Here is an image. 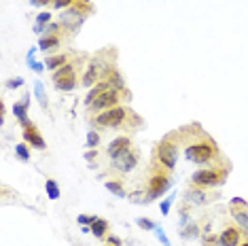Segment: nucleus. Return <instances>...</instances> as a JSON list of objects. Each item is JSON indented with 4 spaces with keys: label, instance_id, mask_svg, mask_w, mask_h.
<instances>
[{
    "label": "nucleus",
    "instance_id": "23",
    "mask_svg": "<svg viewBox=\"0 0 248 246\" xmlns=\"http://www.w3.org/2000/svg\"><path fill=\"white\" fill-rule=\"evenodd\" d=\"M100 140H102V132H100V130H92L87 134V147L89 149H98Z\"/></svg>",
    "mask_w": 248,
    "mask_h": 246
},
{
    "label": "nucleus",
    "instance_id": "3",
    "mask_svg": "<svg viewBox=\"0 0 248 246\" xmlns=\"http://www.w3.org/2000/svg\"><path fill=\"white\" fill-rule=\"evenodd\" d=\"M117 68V49L115 47H104L98 53L89 58L85 72H83V87H93L95 83L104 81L110 77V72Z\"/></svg>",
    "mask_w": 248,
    "mask_h": 246
},
{
    "label": "nucleus",
    "instance_id": "28",
    "mask_svg": "<svg viewBox=\"0 0 248 246\" xmlns=\"http://www.w3.org/2000/svg\"><path fill=\"white\" fill-rule=\"evenodd\" d=\"M202 246H221V238L217 233L212 236H202Z\"/></svg>",
    "mask_w": 248,
    "mask_h": 246
},
{
    "label": "nucleus",
    "instance_id": "13",
    "mask_svg": "<svg viewBox=\"0 0 248 246\" xmlns=\"http://www.w3.org/2000/svg\"><path fill=\"white\" fill-rule=\"evenodd\" d=\"M246 236H248V231L242 229L240 225H225L218 238H221V246H240Z\"/></svg>",
    "mask_w": 248,
    "mask_h": 246
},
{
    "label": "nucleus",
    "instance_id": "6",
    "mask_svg": "<svg viewBox=\"0 0 248 246\" xmlns=\"http://www.w3.org/2000/svg\"><path fill=\"white\" fill-rule=\"evenodd\" d=\"M129 100H132V93H129L127 87H110V89H106L104 93H100V96L87 106L85 115L87 117L98 115V113H102V110H108V108H115V106L127 104Z\"/></svg>",
    "mask_w": 248,
    "mask_h": 246
},
{
    "label": "nucleus",
    "instance_id": "11",
    "mask_svg": "<svg viewBox=\"0 0 248 246\" xmlns=\"http://www.w3.org/2000/svg\"><path fill=\"white\" fill-rule=\"evenodd\" d=\"M140 161V151L138 149H127L125 153L117 155L115 159H110V170L119 172V174H129Z\"/></svg>",
    "mask_w": 248,
    "mask_h": 246
},
{
    "label": "nucleus",
    "instance_id": "9",
    "mask_svg": "<svg viewBox=\"0 0 248 246\" xmlns=\"http://www.w3.org/2000/svg\"><path fill=\"white\" fill-rule=\"evenodd\" d=\"M170 187H172L170 172H163L151 164L149 178H146V187H144V202H155V200L161 198Z\"/></svg>",
    "mask_w": 248,
    "mask_h": 246
},
{
    "label": "nucleus",
    "instance_id": "16",
    "mask_svg": "<svg viewBox=\"0 0 248 246\" xmlns=\"http://www.w3.org/2000/svg\"><path fill=\"white\" fill-rule=\"evenodd\" d=\"M64 36L68 38L70 34H68V32H60V34H43L41 38H38V49L45 51V53H47V51H55V49L64 43Z\"/></svg>",
    "mask_w": 248,
    "mask_h": 246
},
{
    "label": "nucleus",
    "instance_id": "39",
    "mask_svg": "<svg viewBox=\"0 0 248 246\" xmlns=\"http://www.w3.org/2000/svg\"><path fill=\"white\" fill-rule=\"evenodd\" d=\"M104 246H112V244H104Z\"/></svg>",
    "mask_w": 248,
    "mask_h": 246
},
{
    "label": "nucleus",
    "instance_id": "25",
    "mask_svg": "<svg viewBox=\"0 0 248 246\" xmlns=\"http://www.w3.org/2000/svg\"><path fill=\"white\" fill-rule=\"evenodd\" d=\"M45 189H47L49 200H58L60 198V187H58V183H55L53 178H49L47 184H45Z\"/></svg>",
    "mask_w": 248,
    "mask_h": 246
},
{
    "label": "nucleus",
    "instance_id": "15",
    "mask_svg": "<svg viewBox=\"0 0 248 246\" xmlns=\"http://www.w3.org/2000/svg\"><path fill=\"white\" fill-rule=\"evenodd\" d=\"M127 149H132V138L129 136H117L115 140H110V144L106 147V157L110 159H115L117 155H121V153H125Z\"/></svg>",
    "mask_w": 248,
    "mask_h": 246
},
{
    "label": "nucleus",
    "instance_id": "14",
    "mask_svg": "<svg viewBox=\"0 0 248 246\" xmlns=\"http://www.w3.org/2000/svg\"><path fill=\"white\" fill-rule=\"evenodd\" d=\"M24 130H21V136H24L26 144H30L32 149L36 151H45L47 149V142H45V138L41 136V132H38V127L34 125V123H26V125H21Z\"/></svg>",
    "mask_w": 248,
    "mask_h": 246
},
{
    "label": "nucleus",
    "instance_id": "35",
    "mask_svg": "<svg viewBox=\"0 0 248 246\" xmlns=\"http://www.w3.org/2000/svg\"><path fill=\"white\" fill-rule=\"evenodd\" d=\"M155 231H157V238H159V240H161V244H163V246H172V244H170V240H168V238H166V233H163V231H161V229H159V227H157V229H155Z\"/></svg>",
    "mask_w": 248,
    "mask_h": 246
},
{
    "label": "nucleus",
    "instance_id": "27",
    "mask_svg": "<svg viewBox=\"0 0 248 246\" xmlns=\"http://www.w3.org/2000/svg\"><path fill=\"white\" fill-rule=\"evenodd\" d=\"M136 225H138L140 229H144V231L157 229V223H155V221H151V219H146V216H140V219H136Z\"/></svg>",
    "mask_w": 248,
    "mask_h": 246
},
{
    "label": "nucleus",
    "instance_id": "22",
    "mask_svg": "<svg viewBox=\"0 0 248 246\" xmlns=\"http://www.w3.org/2000/svg\"><path fill=\"white\" fill-rule=\"evenodd\" d=\"M180 236L183 238H197L200 236V225H197V223H187V225L180 229Z\"/></svg>",
    "mask_w": 248,
    "mask_h": 246
},
{
    "label": "nucleus",
    "instance_id": "32",
    "mask_svg": "<svg viewBox=\"0 0 248 246\" xmlns=\"http://www.w3.org/2000/svg\"><path fill=\"white\" fill-rule=\"evenodd\" d=\"M21 85H24V79H19V77H17V79H9L7 81V89H17Z\"/></svg>",
    "mask_w": 248,
    "mask_h": 246
},
{
    "label": "nucleus",
    "instance_id": "8",
    "mask_svg": "<svg viewBox=\"0 0 248 246\" xmlns=\"http://www.w3.org/2000/svg\"><path fill=\"white\" fill-rule=\"evenodd\" d=\"M92 13H93V7L89 0H77L70 9H66L64 13H62L60 21H62V26H64V30L68 32L70 36H75L78 32V28L85 24V19Z\"/></svg>",
    "mask_w": 248,
    "mask_h": 246
},
{
    "label": "nucleus",
    "instance_id": "7",
    "mask_svg": "<svg viewBox=\"0 0 248 246\" xmlns=\"http://www.w3.org/2000/svg\"><path fill=\"white\" fill-rule=\"evenodd\" d=\"M231 172V164L225 161V164H218V166H208V168H202L191 174V184L195 187H206V189H214V187H223L227 183V176Z\"/></svg>",
    "mask_w": 248,
    "mask_h": 246
},
{
    "label": "nucleus",
    "instance_id": "30",
    "mask_svg": "<svg viewBox=\"0 0 248 246\" xmlns=\"http://www.w3.org/2000/svg\"><path fill=\"white\" fill-rule=\"evenodd\" d=\"M75 2H77V0H55V2H53V9L66 11V9H70Z\"/></svg>",
    "mask_w": 248,
    "mask_h": 246
},
{
    "label": "nucleus",
    "instance_id": "33",
    "mask_svg": "<svg viewBox=\"0 0 248 246\" xmlns=\"http://www.w3.org/2000/svg\"><path fill=\"white\" fill-rule=\"evenodd\" d=\"M172 200H174V195H170V198H168V200H166V202H163V204H161V215H163V216H166V215H168V212H170Z\"/></svg>",
    "mask_w": 248,
    "mask_h": 246
},
{
    "label": "nucleus",
    "instance_id": "2",
    "mask_svg": "<svg viewBox=\"0 0 248 246\" xmlns=\"http://www.w3.org/2000/svg\"><path fill=\"white\" fill-rule=\"evenodd\" d=\"M93 130H117V132H136L142 127V117L136 115L127 104L115 106V108L102 110L98 115L87 117Z\"/></svg>",
    "mask_w": 248,
    "mask_h": 246
},
{
    "label": "nucleus",
    "instance_id": "36",
    "mask_svg": "<svg viewBox=\"0 0 248 246\" xmlns=\"http://www.w3.org/2000/svg\"><path fill=\"white\" fill-rule=\"evenodd\" d=\"M95 155H98V149H89V151H87V153H85V159L89 161V164H93Z\"/></svg>",
    "mask_w": 248,
    "mask_h": 246
},
{
    "label": "nucleus",
    "instance_id": "4",
    "mask_svg": "<svg viewBox=\"0 0 248 246\" xmlns=\"http://www.w3.org/2000/svg\"><path fill=\"white\" fill-rule=\"evenodd\" d=\"M87 62H89L87 53H75V58H72L68 64L53 72V77H51L53 87L58 89V92H72L77 85H81Z\"/></svg>",
    "mask_w": 248,
    "mask_h": 246
},
{
    "label": "nucleus",
    "instance_id": "1",
    "mask_svg": "<svg viewBox=\"0 0 248 246\" xmlns=\"http://www.w3.org/2000/svg\"><path fill=\"white\" fill-rule=\"evenodd\" d=\"M178 136H180V147L185 151V157H187L191 164H200V166L225 164L221 149L202 130L200 123H189V125L180 127Z\"/></svg>",
    "mask_w": 248,
    "mask_h": 246
},
{
    "label": "nucleus",
    "instance_id": "26",
    "mask_svg": "<svg viewBox=\"0 0 248 246\" xmlns=\"http://www.w3.org/2000/svg\"><path fill=\"white\" fill-rule=\"evenodd\" d=\"M15 155L21 159V161H30V151H28V144H15Z\"/></svg>",
    "mask_w": 248,
    "mask_h": 246
},
{
    "label": "nucleus",
    "instance_id": "18",
    "mask_svg": "<svg viewBox=\"0 0 248 246\" xmlns=\"http://www.w3.org/2000/svg\"><path fill=\"white\" fill-rule=\"evenodd\" d=\"M28 104H30V93H26V96L21 98V102L13 104V115L17 117V121L21 123V125L30 123V119H28Z\"/></svg>",
    "mask_w": 248,
    "mask_h": 246
},
{
    "label": "nucleus",
    "instance_id": "10",
    "mask_svg": "<svg viewBox=\"0 0 248 246\" xmlns=\"http://www.w3.org/2000/svg\"><path fill=\"white\" fill-rule=\"evenodd\" d=\"M221 198V191H208L206 187H195V184H189L187 191H185V200L191 206H208Z\"/></svg>",
    "mask_w": 248,
    "mask_h": 246
},
{
    "label": "nucleus",
    "instance_id": "24",
    "mask_svg": "<svg viewBox=\"0 0 248 246\" xmlns=\"http://www.w3.org/2000/svg\"><path fill=\"white\" fill-rule=\"evenodd\" d=\"M34 93H36V98H38V102H41L43 108H47L49 102H47V93H45V87H43V83L41 81H36L34 83Z\"/></svg>",
    "mask_w": 248,
    "mask_h": 246
},
{
    "label": "nucleus",
    "instance_id": "19",
    "mask_svg": "<svg viewBox=\"0 0 248 246\" xmlns=\"http://www.w3.org/2000/svg\"><path fill=\"white\" fill-rule=\"evenodd\" d=\"M104 187L108 189L112 195H117V198H127L125 184H123L121 178H108V181H104Z\"/></svg>",
    "mask_w": 248,
    "mask_h": 246
},
{
    "label": "nucleus",
    "instance_id": "5",
    "mask_svg": "<svg viewBox=\"0 0 248 246\" xmlns=\"http://www.w3.org/2000/svg\"><path fill=\"white\" fill-rule=\"evenodd\" d=\"M178 149H180L178 130L166 134L155 147L153 166L159 168V170H163V172H172L174 168H176V161H178Z\"/></svg>",
    "mask_w": 248,
    "mask_h": 246
},
{
    "label": "nucleus",
    "instance_id": "37",
    "mask_svg": "<svg viewBox=\"0 0 248 246\" xmlns=\"http://www.w3.org/2000/svg\"><path fill=\"white\" fill-rule=\"evenodd\" d=\"M32 68H34L36 72H43V64H36V62H34V64H32Z\"/></svg>",
    "mask_w": 248,
    "mask_h": 246
},
{
    "label": "nucleus",
    "instance_id": "12",
    "mask_svg": "<svg viewBox=\"0 0 248 246\" xmlns=\"http://www.w3.org/2000/svg\"><path fill=\"white\" fill-rule=\"evenodd\" d=\"M229 215L233 216L235 225L248 231V202H244L242 198H233L229 202Z\"/></svg>",
    "mask_w": 248,
    "mask_h": 246
},
{
    "label": "nucleus",
    "instance_id": "21",
    "mask_svg": "<svg viewBox=\"0 0 248 246\" xmlns=\"http://www.w3.org/2000/svg\"><path fill=\"white\" fill-rule=\"evenodd\" d=\"M49 24H51V13L49 11H45V13H41L36 17V24H34V32H38V34H43L45 28H47Z\"/></svg>",
    "mask_w": 248,
    "mask_h": 246
},
{
    "label": "nucleus",
    "instance_id": "17",
    "mask_svg": "<svg viewBox=\"0 0 248 246\" xmlns=\"http://www.w3.org/2000/svg\"><path fill=\"white\" fill-rule=\"evenodd\" d=\"M75 58V51H58V53H51L45 58V66H47L51 72H55L58 68H62V66H66L68 62Z\"/></svg>",
    "mask_w": 248,
    "mask_h": 246
},
{
    "label": "nucleus",
    "instance_id": "31",
    "mask_svg": "<svg viewBox=\"0 0 248 246\" xmlns=\"http://www.w3.org/2000/svg\"><path fill=\"white\" fill-rule=\"evenodd\" d=\"M104 244H112V246H121L123 240L119 236H112V233H108V236L104 238Z\"/></svg>",
    "mask_w": 248,
    "mask_h": 246
},
{
    "label": "nucleus",
    "instance_id": "38",
    "mask_svg": "<svg viewBox=\"0 0 248 246\" xmlns=\"http://www.w3.org/2000/svg\"><path fill=\"white\" fill-rule=\"evenodd\" d=\"M240 246H248V236H246L244 240H242V244H240Z\"/></svg>",
    "mask_w": 248,
    "mask_h": 246
},
{
    "label": "nucleus",
    "instance_id": "20",
    "mask_svg": "<svg viewBox=\"0 0 248 246\" xmlns=\"http://www.w3.org/2000/svg\"><path fill=\"white\" fill-rule=\"evenodd\" d=\"M89 227H92V233L98 240H104L106 236H108V229H110V225H108V221L106 219H95Z\"/></svg>",
    "mask_w": 248,
    "mask_h": 246
},
{
    "label": "nucleus",
    "instance_id": "29",
    "mask_svg": "<svg viewBox=\"0 0 248 246\" xmlns=\"http://www.w3.org/2000/svg\"><path fill=\"white\" fill-rule=\"evenodd\" d=\"M95 219H98V216H93V215H81V216L77 219V223H78L81 227H89Z\"/></svg>",
    "mask_w": 248,
    "mask_h": 246
},
{
    "label": "nucleus",
    "instance_id": "34",
    "mask_svg": "<svg viewBox=\"0 0 248 246\" xmlns=\"http://www.w3.org/2000/svg\"><path fill=\"white\" fill-rule=\"evenodd\" d=\"M30 2H32V7H49L55 0H30Z\"/></svg>",
    "mask_w": 248,
    "mask_h": 246
}]
</instances>
